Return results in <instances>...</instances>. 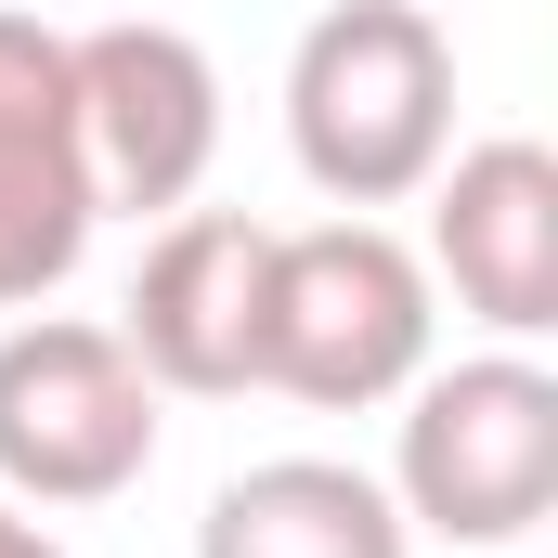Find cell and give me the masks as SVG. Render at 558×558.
I'll return each instance as SVG.
<instances>
[{"instance_id":"1","label":"cell","mask_w":558,"mask_h":558,"mask_svg":"<svg viewBox=\"0 0 558 558\" xmlns=\"http://www.w3.org/2000/svg\"><path fill=\"white\" fill-rule=\"evenodd\" d=\"M286 156L325 208H403L454 156V39L416 0H338L286 52Z\"/></svg>"},{"instance_id":"2","label":"cell","mask_w":558,"mask_h":558,"mask_svg":"<svg viewBox=\"0 0 558 558\" xmlns=\"http://www.w3.org/2000/svg\"><path fill=\"white\" fill-rule=\"evenodd\" d=\"M441 286L428 260L377 221L338 208L312 234H274V299H260V390L312 403V416H377L428 377V312Z\"/></svg>"},{"instance_id":"3","label":"cell","mask_w":558,"mask_h":558,"mask_svg":"<svg viewBox=\"0 0 558 558\" xmlns=\"http://www.w3.org/2000/svg\"><path fill=\"white\" fill-rule=\"evenodd\" d=\"M390 507L403 533H441V546H533L558 507V377L533 351L428 364L403 390Z\"/></svg>"},{"instance_id":"4","label":"cell","mask_w":558,"mask_h":558,"mask_svg":"<svg viewBox=\"0 0 558 558\" xmlns=\"http://www.w3.org/2000/svg\"><path fill=\"white\" fill-rule=\"evenodd\" d=\"M156 377L118 325L26 312L0 325V494L13 507H118L156 468Z\"/></svg>"},{"instance_id":"5","label":"cell","mask_w":558,"mask_h":558,"mask_svg":"<svg viewBox=\"0 0 558 558\" xmlns=\"http://www.w3.org/2000/svg\"><path fill=\"white\" fill-rule=\"evenodd\" d=\"M78 52V156H92V208H131V221H169L195 208L208 156H221V65L182 39V26H92L65 39Z\"/></svg>"},{"instance_id":"6","label":"cell","mask_w":558,"mask_h":558,"mask_svg":"<svg viewBox=\"0 0 558 558\" xmlns=\"http://www.w3.org/2000/svg\"><path fill=\"white\" fill-rule=\"evenodd\" d=\"M260 299H274V221H247V208H169L143 234L118 338H131V364L156 390L234 403V390H260Z\"/></svg>"},{"instance_id":"7","label":"cell","mask_w":558,"mask_h":558,"mask_svg":"<svg viewBox=\"0 0 558 558\" xmlns=\"http://www.w3.org/2000/svg\"><path fill=\"white\" fill-rule=\"evenodd\" d=\"M92 156H78V52L39 13H0V312L52 299L92 247Z\"/></svg>"},{"instance_id":"8","label":"cell","mask_w":558,"mask_h":558,"mask_svg":"<svg viewBox=\"0 0 558 558\" xmlns=\"http://www.w3.org/2000/svg\"><path fill=\"white\" fill-rule=\"evenodd\" d=\"M428 286H454V312H481L507 351L558 325V156L533 131L428 169Z\"/></svg>"},{"instance_id":"9","label":"cell","mask_w":558,"mask_h":558,"mask_svg":"<svg viewBox=\"0 0 558 558\" xmlns=\"http://www.w3.org/2000/svg\"><path fill=\"white\" fill-rule=\"evenodd\" d=\"M195 558H416L390 481L338 468V454H260L208 494Z\"/></svg>"},{"instance_id":"10","label":"cell","mask_w":558,"mask_h":558,"mask_svg":"<svg viewBox=\"0 0 558 558\" xmlns=\"http://www.w3.org/2000/svg\"><path fill=\"white\" fill-rule=\"evenodd\" d=\"M0 558H65V533H52L39 507H13V494H0Z\"/></svg>"}]
</instances>
